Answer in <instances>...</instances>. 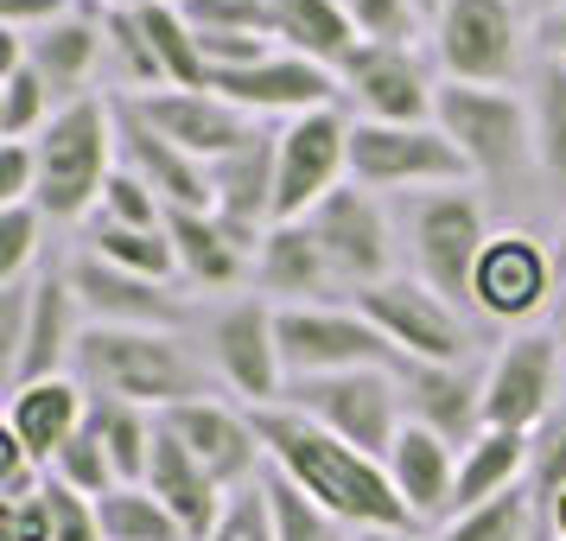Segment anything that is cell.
Here are the masks:
<instances>
[{
    "instance_id": "55",
    "label": "cell",
    "mask_w": 566,
    "mask_h": 541,
    "mask_svg": "<svg viewBox=\"0 0 566 541\" xmlns=\"http://www.w3.org/2000/svg\"><path fill=\"white\" fill-rule=\"evenodd\" d=\"M547 529H554V541H566V490L547 503Z\"/></svg>"
},
{
    "instance_id": "32",
    "label": "cell",
    "mask_w": 566,
    "mask_h": 541,
    "mask_svg": "<svg viewBox=\"0 0 566 541\" xmlns=\"http://www.w3.org/2000/svg\"><path fill=\"white\" fill-rule=\"evenodd\" d=\"M528 485V434H510V427H484L459 452V490H452V516L478 510L503 490Z\"/></svg>"
},
{
    "instance_id": "13",
    "label": "cell",
    "mask_w": 566,
    "mask_h": 541,
    "mask_svg": "<svg viewBox=\"0 0 566 541\" xmlns=\"http://www.w3.org/2000/svg\"><path fill=\"white\" fill-rule=\"evenodd\" d=\"M281 147V198H274V223L312 217V210L332 198L344 173H350V122L337 108H312L274 128Z\"/></svg>"
},
{
    "instance_id": "3",
    "label": "cell",
    "mask_w": 566,
    "mask_h": 541,
    "mask_svg": "<svg viewBox=\"0 0 566 541\" xmlns=\"http://www.w3.org/2000/svg\"><path fill=\"white\" fill-rule=\"evenodd\" d=\"M39 154V198L32 205L45 217H90L103 205L108 179H115V159H122V141H115V103L103 96H83V103H64L45 122V134L32 141Z\"/></svg>"
},
{
    "instance_id": "11",
    "label": "cell",
    "mask_w": 566,
    "mask_h": 541,
    "mask_svg": "<svg viewBox=\"0 0 566 541\" xmlns=\"http://www.w3.org/2000/svg\"><path fill=\"white\" fill-rule=\"evenodd\" d=\"M281 306H268L255 293H242L210 319V363L242 408H274L286 395V363H281V332H274Z\"/></svg>"
},
{
    "instance_id": "20",
    "label": "cell",
    "mask_w": 566,
    "mask_h": 541,
    "mask_svg": "<svg viewBox=\"0 0 566 541\" xmlns=\"http://www.w3.org/2000/svg\"><path fill=\"white\" fill-rule=\"evenodd\" d=\"M217 96H230L242 115H312V108H337V96H344V83H337L332 64H312V58L300 52H274L261 58V64H249V71H223V77L210 83Z\"/></svg>"
},
{
    "instance_id": "14",
    "label": "cell",
    "mask_w": 566,
    "mask_h": 541,
    "mask_svg": "<svg viewBox=\"0 0 566 541\" xmlns=\"http://www.w3.org/2000/svg\"><path fill=\"white\" fill-rule=\"evenodd\" d=\"M566 395L560 383V337L554 332H515L484 363V420L510 434H535Z\"/></svg>"
},
{
    "instance_id": "24",
    "label": "cell",
    "mask_w": 566,
    "mask_h": 541,
    "mask_svg": "<svg viewBox=\"0 0 566 541\" xmlns=\"http://www.w3.org/2000/svg\"><path fill=\"white\" fill-rule=\"evenodd\" d=\"M77 293H71V274H39L32 281V319L27 337L7 363V388H27V383H52L71 370V351H77Z\"/></svg>"
},
{
    "instance_id": "35",
    "label": "cell",
    "mask_w": 566,
    "mask_h": 541,
    "mask_svg": "<svg viewBox=\"0 0 566 541\" xmlns=\"http://www.w3.org/2000/svg\"><path fill=\"white\" fill-rule=\"evenodd\" d=\"M52 115H57L52 83L20 58L13 32H7V71H0V141H39Z\"/></svg>"
},
{
    "instance_id": "6",
    "label": "cell",
    "mask_w": 566,
    "mask_h": 541,
    "mask_svg": "<svg viewBox=\"0 0 566 541\" xmlns=\"http://www.w3.org/2000/svg\"><path fill=\"white\" fill-rule=\"evenodd\" d=\"M286 408L312 414L325 434H337L344 446H357L369 459H388L395 439L408 427L401 408V376L395 370H337V376H306V383H286L281 395Z\"/></svg>"
},
{
    "instance_id": "1",
    "label": "cell",
    "mask_w": 566,
    "mask_h": 541,
    "mask_svg": "<svg viewBox=\"0 0 566 541\" xmlns=\"http://www.w3.org/2000/svg\"><path fill=\"white\" fill-rule=\"evenodd\" d=\"M255 434L268 446V465L281 478H293L312 503H325L337 522H350V529H413V510L388 485V465L325 434L312 414L274 402V408H255Z\"/></svg>"
},
{
    "instance_id": "33",
    "label": "cell",
    "mask_w": 566,
    "mask_h": 541,
    "mask_svg": "<svg viewBox=\"0 0 566 541\" xmlns=\"http://www.w3.org/2000/svg\"><path fill=\"white\" fill-rule=\"evenodd\" d=\"M140 27L154 39V58L166 71V90H210V64L205 45H198V27L185 20L179 0H147L140 7Z\"/></svg>"
},
{
    "instance_id": "18",
    "label": "cell",
    "mask_w": 566,
    "mask_h": 541,
    "mask_svg": "<svg viewBox=\"0 0 566 541\" xmlns=\"http://www.w3.org/2000/svg\"><path fill=\"white\" fill-rule=\"evenodd\" d=\"M560 281V268L554 256L541 249L528 230H503L490 236L484 261H478V287H471V306L496 319V325H522V319H535L547 306V293Z\"/></svg>"
},
{
    "instance_id": "26",
    "label": "cell",
    "mask_w": 566,
    "mask_h": 541,
    "mask_svg": "<svg viewBox=\"0 0 566 541\" xmlns=\"http://www.w3.org/2000/svg\"><path fill=\"white\" fill-rule=\"evenodd\" d=\"M255 281L281 306H332V293H337V274H332V261H325V249H318V236H312L306 217L274 223V230L261 236Z\"/></svg>"
},
{
    "instance_id": "34",
    "label": "cell",
    "mask_w": 566,
    "mask_h": 541,
    "mask_svg": "<svg viewBox=\"0 0 566 541\" xmlns=\"http://www.w3.org/2000/svg\"><path fill=\"white\" fill-rule=\"evenodd\" d=\"M90 427H96V439L108 446V459H115V471H122V485H147L159 414L134 408V402H108V395H90Z\"/></svg>"
},
{
    "instance_id": "57",
    "label": "cell",
    "mask_w": 566,
    "mask_h": 541,
    "mask_svg": "<svg viewBox=\"0 0 566 541\" xmlns=\"http://www.w3.org/2000/svg\"><path fill=\"white\" fill-rule=\"evenodd\" d=\"M554 268L566 274V223H560V249H554Z\"/></svg>"
},
{
    "instance_id": "30",
    "label": "cell",
    "mask_w": 566,
    "mask_h": 541,
    "mask_svg": "<svg viewBox=\"0 0 566 541\" xmlns=\"http://www.w3.org/2000/svg\"><path fill=\"white\" fill-rule=\"evenodd\" d=\"M166 236H172V256H179V281L191 287H235L255 261V249L217 210H166Z\"/></svg>"
},
{
    "instance_id": "58",
    "label": "cell",
    "mask_w": 566,
    "mask_h": 541,
    "mask_svg": "<svg viewBox=\"0 0 566 541\" xmlns=\"http://www.w3.org/2000/svg\"><path fill=\"white\" fill-rule=\"evenodd\" d=\"M115 7H147V0H103V13H115Z\"/></svg>"
},
{
    "instance_id": "51",
    "label": "cell",
    "mask_w": 566,
    "mask_h": 541,
    "mask_svg": "<svg viewBox=\"0 0 566 541\" xmlns=\"http://www.w3.org/2000/svg\"><path fill=\"white\" fill-rule=\"evenodd\" d=\"M32 281H39V274H32ZM32 281L0 287V357H7V363H13L20 337H27V319H32Z\"/></svg>"
},
{
    "instance_id": "43",
    "label": "cell",
    "mask_w": 566,
    "mask_h": 541,
    "mask_svg": "<svg viewBox=\"0 0 566 541\" xmlns=\"http://www.w3.org/2000/svg\"><path fill=\"white\" fill-rule=\"evenodd\" d=\"M45 210L39 205H7L0 210V287L32 281V256H39V236H45Z\"/></svg>"
},
{
    "instance_id": "4",
    "label": "cell",
    "mask_w": 566,
    "mask_h": 541,
    "mask_svg": "<svg viewBox=\"0 0 566 541\" xmlns=\"http://www.w3.org/2000/svg\"><path fill=\"white\" fill-rule=\"evenodd\" d=\"M433 122L464 154L471 179L510 185L535 166V122L515 90H471V83H439Z\"/></svg>"
},
{
    "instance_id": "29",
    "label": "cell",
    "mask_w": 566,
    "mask_h": 541,
    "mask_svg": "<svg viewBox=\"0 0 566 541\" xmlns=\"http://www.w3.org/2000/svg\"><path fill=\"white\" fill-rule=\"evenodd\" d=\"M388 485L395 497L413 510V522L427 516V522H452V490H459V446H446L439 434L427 427H401L395 439V452H388Z\"/></svg>"
},
{
    "instance_id": "23",
    "label": "cell",
    "mask_w": 566,
    "mask_h": 541,
    "mask_svg": "<svg viewBox=\"0 0 566 541\" xmlns=\"http://www.w3.org/2000/svg\"><path fill=\"white\" fill-rule=\"evenodd\" d=\"M210 185H217V217L261 256V236L274 230V198H281V147H274V134L255 128L235 154H223L210 166Z\"/></svg>"
},
{
    "instance_id": "27",
    "label": "cell",
    "mask_w": 566,
    "mask_h": 541,
    "mask_svg": "<svg viewBox=\"0 0 566 541\" xmlns=\"http://www.w3.org/2000/svg\"><path fill=\"white\" fill-rule=\"evenodd\" d=\"M103 39H108L103 20H90V13H64V20H52V27H39V32H13L20 58L52 83L57 108L90 96V77L103 64Z\"/></svg>"
},
{
    "instance_id": "44",
    "label": "cell",
    "mask_w": 566,
    "mask_h": 541,
    "mask_svg": "<svg viewBox=\"0 0 566 541\" xmlns=\"http://www.w3.org/2000/svg\"><path fill=\"white\" fill-rule=\"evenodd\" d=\"M90 217L128 223V230H166V205H159V191H154L147 179H134L128 166H115V179H108L103 205L90 210Z\"/></svg>"
},
{
    "instance_id": "40",
    "label": "cell",
    "mask_w": 566,
    "mask_h": 541,
    "mask_svg": "<svg viewBox=\"0 0 566 541\" xmlns=\"http://www.w3.org/2000/svg\"><path fill=\"white\" fill-rule=\"evenodd\" d=\"M528 529H535V490L515 485V490H503V497L478 503V510L452 516L439 541H528Z\"/></svg>"
},
{
    "instance_id": "21",
    "label": "cell",
    "mask_w": 566,
    "mask_h": 541,
    "mask_svg": "<svg viewBox=\"0 0 566 541\" xmlns=\"http://www.w3.org/2000/svg\"><path fill=\"white\" fill-rule=\"evenodd\" d=\"M401 408H408L413 427H427L439 434L446 446H471V439L484 434V370H471V363H408L401 357Z\"/></svg>"
},
{
    "instance_id": "19",
    "label": "cell",
    "mask_w": 566,
    "mask_h": 541,
    "mask_svg": "<svg viewBox=\"0 0 566 541\" xmlns=\"http://www.w3.org/2000/svg\"><path fill=\"white\" fill-rule=\"evenodd\" d=\"M115 141H122V166H128L134 179L154 185L166 210H217L210 166L191 159L185 147H172V141L134 108V96H115Z\"/></svg>"
},
{
    "instance_id": "16",
    "label": "cell",
    "mask_w": 566,
    "mask_h": 541,
    "mask_svg": "<svg viewBox=\"0 0 566 541\" xmlns=\"http://www.w3.org/2000/svg\"><path fill=\"white\" fill-rule=\"evenodd\" d=\"M172 434L191 446V459L205 465L217 485L242 490V485H255L261 471H268V446H261L255 434V414L249 408H230V402H217V395H205V402H185V408L172 414H159Z\"/></svg>"
},
{
    "instance_id": "25",
    "label": "cell",
    "mask_w": 566,
    "mask_h": 541,
    "mask_svg": "<svg viewBox=\"0 0 566 541\" xmlns=\"http://www.w3.org/2000/svg\"><path fill=\"white\" fill-rule=\"evenodd\" d=\"M147 490H154L166 510L179 516V529L191 541H210L223 529V510H230V490L210 478L205 465L191 459V446H185L166 420H159L154 434V465H147Z\"/></svg>"
},
{
    "instance_id": "48",
    "label": "cell",
    "mask_w": 566,
    "mask_h": 541,
    "mask_svg": "<svg viewBox=\"0 0 566 541\" xmlns=\"http://www.w3.org/2000/svg\"><path fill=\"white\" fill-rule=\"evenodd\" d=\"M210 541H274V522H268V490H261V478L255 485H242L230 497V510H223V529Z\"/></svg>"
},
{
    "instance_id": "12",
    "label": "cell",
    "mask_w": 566,
    "mask_h": 541,
    "mask_svg": "<svg viewBox=\"0 0 566 541\" xmlns=\"http://www.w3.org/2000/svg\"><path fill=\"white\" fill-rule=\"evenodd\" d=\"M306 223H312V236H318L325 261H332L337 287H344L350 300H357L363 287H376V281L395 274V223H388V210L376 205V191L337 185Z\"/></svg>"
},
{
    "instance_id": "28",
    "label": "cell",
    "mask_w": 566,
    "mask_h": 541,
    "mask_svg": "<svg viewBox=\"0 0 566 541\" xmlns=\"http://www.w3.org/2000/svg\"><path fill=\"white\" fill-rule=\"evenodd\" d=\"M90 420V388L77 376H52V383H27L7 395V434L27 446L32 459L52 471V459L83 434Z\"/></svg>"
},
{
    "instance_id": "46",
    "label": "cell",
    "mask_w": 566,
    "mask_h": 541,
    "mask_svg": "<svg viewBox=\"0 0 566 541\" xmlns=\"http://www.w3.org/2000/svg\"><path fill=\"white\" fill-rule=\"evenodd\" d=\"M179 7L198 32H261V39H274L268 0H179Z\"/></svg>"
},
{
    "instance_id": "37",
    "label": "cell",
    "mask_w": 566,
    "mask_h": 541,
    "mask_svg": "<svg viewBox=\"0 0 566 541\" xmlns=\"http://www.w3.org/2000/svg\"><path fill=\"white\" fill-rule=\"evenodd\" d=\"M90 256L115 261L128 274H147V281H179V256H172V236L166 230H128V223H108V217H90Z\"/></svg>"
},
{
    "instance_id": "5",
    "label": "cell",
    "mask_w": 566,
    "mask_h": 541,
    "mask_svg": "<svg viewBox=\"0 0 566 541\" xmlns=\"http://www.w3.org/2000/svg\"><path fill=\"white\" fill-rule=\"evenodd\" d=\"M350 185L427 198L471 185V166L439 122H350Z\"/></svg>"
},
{
    "instance_id": "45",
    "label": "cell",
    "mask_w": 566,
    "mask_h": 541,
    "mask_svg": "<svg viewBox=\"0 0 566 541\" xmlns=\"http://www.w3.org/2000/svg\"><path fill=\"white\" fill-rule=\"evenodd\" d=\"M344 13L357 20L363 45H408L413 27H420L413 0H344Z\"/></svg>"
},
{
    "instance_id": "38",
    "label": "cell",
    "mask_w": 566,
    "mask_h": 541,
    "mask_svg": "<svg viewBox=\"0 0 566 541\" xmlns=\"http://www.w3.org/2000/svg\"><path fill=\"white\" fill-rule=\"evenodd\" d=\"M261 490H268V522H274V541H350L357 529L350 522H337L325 503H312L306 490L281 478L274 465L261 471Z\"/></svg>"
},
{
    "instance_id": "49",
    "label": "cell",
    "mask_w": 566,
    "mask_h": 541,
    "mask_svg": "<svg viewBox=\"0 0 566 541\" xmlns=\"http://www.w3.org/2000/svg\"><path fill=\"white\" fill-rule=\"evenodd\" d=\"M39 198V154L32 141H0V210Z\"/></svg>"
},
{
    "instance_id": "42",
    "label": "cell",
    "mask_w": 566,
    "mask_h": 541,
    "mask_svg": "<svg viewBox=\"0 0 566 541\" xmlns=\"http://www.w3.org/2000/svg\"><path fill=\"white\" fill-rule=\"evenodd\" d=\"M528 490H535L541 510L566 490V395L554 402V414L541 420L535 434H528Z\"/></svg>"
},
{
    "instance_id": "52",
    "label": "cell",
    "mask_w": 566,
    "mask_h": 541,
    "mask_svg": "<svg viewBox=\"0 0 566 541\" xmlns=\"http://www.w3.org/2000/svg\"><path fill=\"white\" fill-rule=\"evenodd\" d=\"M64 13H71V0H0L7 32H39V27H52V20H64Z\"/></svg>"
},
{
    "instance_id": "7",
    "label": "cell",
    "mask_w": 566,
    "mask_h": 541,
    "mask_svg": "<svg viewBox=\"0 0 566 541\" xmlns=\"http://www.w3.org/2000/svg\"><path fill=\"white\" fill-rule=\"evenodd\" d=\"M528 52V27L515 0H446L433 13V64L446 83L510 90Z\"/></svg>"
},
{
    "instance_id": "2",
    "label": "cell",
    "mask_w": 566,
    "mask_h": 541,
    "mask_svg": "<svg viewBox=\"0 0 566 541\" xmlns=\"http://www.w3.org/2000/svg\"><path fill=\"white\" fill-rule=\"evenodd\" d=\"M71 376L90 395L134 402L147 414H172L185 402H205V363L179 332H147V325H83L71 351Z\"/></svg>"
},
{
    "instance_id": "50",
    "label": "cell",
    "mask_w": 566,
    "mask_h": 541,
    "mask_svg": "<svg viewBox=\"0 0 566 541\" xmlns=\"http://www.w3.org/2000/svg\"><path fill=\"white\" fill-rule=\"evenodd\" d=\"M0 535L7 541H52V503H45V490L27 497V503H0Z\"/></svg>"
},
{
    "instance_id": "36",
    "label": "cell",
    "mask_w": 566,
    "mask_h": 541,
    "mask_svg": "<svg viewBox=\"0 0 566 541\" xmlns=\"http://www.w3.org/2000/svg\"><path fill=\"white\" fill-rule=\"evenodd\" d=\"M528 122H535V166L541 179L566 191V64H541L528 83Z\"/></svg>"
},
{
    "instance_id": "15",
    "label": "cell",
    "mask_w": 566,
    "mask_h": 541,
    "mask_svg": "<svg viewBox=\"0 0 566 541\" xmlns=\"http://www.w3.org/2000/svg\"><path fill=\"white\" fill-rule=\"evenodd\" d=\"M337 83L363 122H433L439 108V83L413 45H357L337 64Z\"/></svg>"
},
{
    "instance_id": "39",
    "label": "cell",
    "mask_w": 566,
    "mask_h": 541,
    "mask_svg": "<svg viewBox=\"0 0 566 541\" xmlns=\"http://www.w3.org/2000/svg\"><path fill=\"white\" fill-rule=\"evenodd\" d=\"M96 522H103V541H191L179 529V516L166 510L147 485H115L96 503Z\"/></svg>"
},
{
    "instance_id": "8",
    "label": "cell",
    "mask_w": 566,
    "mask_h": 541,
    "mask_svg": "<svg viewBox=\"0 0 566 541\" xmlns=\"http://www.w3.org/2000/svg\"><path fill=\"white\" fill-rule=\"evenodd\" d=\"M408 249H413V274L433 287L446 306H471L478 287V261L490 249V223L478 191H427L408 210Z\"/></svg>"
},
{
    "instance_id": "10",
    "label": "cell",
    "mask_w": 566,
    "mask_h": 541,
    "mask_svg": "<svg viewBox=\"0 0 566 541\" xmlns=\"http://www.w3.org/2000/svg\"><path fill=\"white\" fill-rule=\"evenodd\" d=\"M350 306L408 363H471V325H464V312L446 306L420 274H388V281L363 287Z\"/></svg>"
},
{
    "instance_id": "47",
    "label": "cell",
    "mask_w": 566,
    "mask_h": 541,
    "mask_svg": "<svg viewBox=\"0 0 566 541\" xmlns=\"http://www.w3.org/2000/svg\"><path fill=\"white\" fill-rule=\"evenodd\" d=\"M45 503H52V541H103V522H96V503L64 490L45 471Z\"/></svg>"
},
{
    "instance_id": "41",
    "label": "cell",
    "mask_w": 566,
    "mask_h": 541,
    "mask_svg": "<svg viewBox=\"0 0 566 541\" xmlns=\"http://www.w3.org/2000/svg\"><path fill=\"white\" fill-rule=\"evenodd\" d=\"M52 478H57L64 490L90 497V503H103L108 490L122 485V471H115V459H108V446L96 439V427H90V420H83V434L52 459Z\"/></svg>"
},
{
    "instance_id": "59",
    "label": "cell",
    "mask_w": 566,
    "mask_h": 541,
    "mask_svg": "<svg viewBox=\"0 0 566 541\" xmlns=\"http://www.w3.org/2000/svg\"><path fill=\"white\" fill-rule=\"evenodd\" d=\"M554 337H560V357H566V306H560V332H554Z\"/></svg>"
},
{
    "instance_id": "9",
    "label": "cell",
    "mask_w": 566,
    "mask_h": 541,
    "mask_svg": "<svg viewBox=\"0 0 566 541\" xmlns=\"http://www.w3.org/2000/svg\"><path fill=\"white\" fill-rule=\"evenodd\" d=\"M274 332H281L286 383L337 376V370H401V351L357 306H281Z\"/></svg>"
},
{
    "instance_id": "53",
    "label": "cell",
    "mask_w": 566,
    "mask_h": 541,
    "mask_svg": "<svg viewBox=\"0 0 566 541\" xmlns=\"http://www.w3.org/2000/svg\"><path fill=\"white\" fill-rule=\"evenodd\" d=\"M541 45H547V58H554V64H566V0L547 13V20H541Z\"/></svg>"
},
{
    "instance_id": "31",
    "label": "cell",
    "mask_w": 566,
    "mask_h": 541,
    "mask_svg": "<svg viewBox=\"0 0 566 541\" xmlns=\"http://www.w3.org/2000/svg\"><path fill=\"white\" fill-rule=\"evenodd\" d=\"M268 20H274V45L281 52H300L312 64H332V71L363 45L344 0H268Z\"/></svg>"
},
{
    "instance_id": "17",
    "label": "cell",
    "mask_w": 566,
    "mask_h": 541,
    "mask_svg": "<svg viewBox=\"0 0 566 541\" xmlns=\"http://www.w3.org/2000/svg\"><path fill=\"white\" fill-rule=\"evenodd\" d=\"M64 274H71V293H77V306L90 312V325H147V332H179L185 325V300L166 281L128 274V268L90 256V249H83Z\"/></svg>"
},
{
    "instance_id": "22",
    "label": "cell",
    "mask_w": 566,
    "mask_h": 541,
    "mask_svg": "<svg viewBox=\"0 0 566 541\" xmlns=\"http://www.w3.org/2000/svg\"><path fill=\"white\" fill-rule=\"evenodd\" d=\"M134 108H140L172 147H185V154L205 159V166L235 154V147L261 128L255 115H242V108H235L230 96H217V90H154V96H134Z\"/></svg>"
},
{
    "instance_id": "54",
    "label": "cell",
    "mask_w": 566,
    "mask_h": 541,
    "mask_svg": "<svg viewBox=\"0 0 566 541\" xmlns=\"http://www.w3.org/2000/svg\"><path fill=\"white\" fill-rule=\"evenodd\" d=\"M350 541H420L413 529H357Z\"/></svg>"
},
{
    "instance_id": "56",
    "label": "cell",
    "mask_w": 566,
    "mask_h": 541,
    "mask_svg": "<svg viewBox=\"0 0 566 541\" xmlns=\"http://www.w3.org/2000/svg\"><path fill=\"white\" fill-rule=\"evenodd\" d=\"M413 7H420V20L433 27V13H439V7H446V0H413Z\"/></svg>"
}]
</instances>
